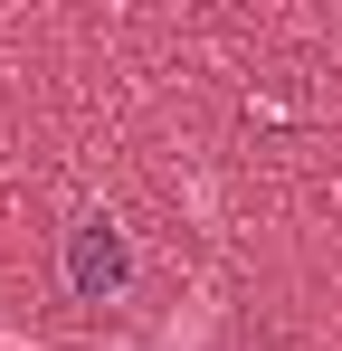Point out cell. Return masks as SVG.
Instances as JSON below:
<instances>
[{
	"label": "cell",
	"mask_w": 342,
	"mask_h": 351,
	"mask_svg": "<svg viewBox=\"0 0 342 351\" xmlns=\"http://www.w3.org/2000/svg\"><path fill=\"white\" fill-rule=\"evenodd\" d=\"M124 285V247L105 237V219H86L76 228V294H114Z\"/></svg>",
	"instance_id": "6da1fadb"
}]
</instances>
